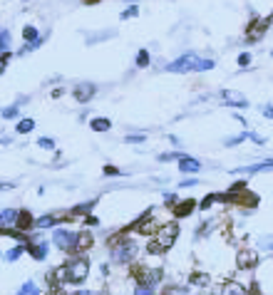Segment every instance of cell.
Returning <instances> with one entry per match:
<instances>
[{
  "label": "cell",
  "instance_id": "6da1fadb",
  "mask_svg": "<svg viewBox=\"0 0 273 295\" xmlns=\"http://www.w3.org/2000/svg\"><path fill=\"white\" fill-rule=\"evenodd\" d=\"M87 273H90V265L85 258H80V261H72L67 265H62L55 270V278H60V283H75L80 285L82 280L87 278Z\"/></svg>",
  "mask_w": 273,
  "mask_h": 295
},
{
  "label": "cell",
  "instance_id": "7a4b0ae2",
  "mask_svg": "<svg viewBox=\"0 0 273 295\" xmlns=\"http://www.w3.org/2000/svg\"><path fill=\"white\" fill-rule=\"evenodd\" d=\"M177 236H179V223H164V226H159V233L152 241L149 253H161L164 248H169L177 241Z\"/></svg>",
  "mask_w": 273,
  "mask_h": 295
},
{
  "label": "cell",
  "instance_id": "3957f363",
  "mask_svg": "<svg viewBox=\"0 0 273 295\" xmlns=\"http://www.w3.org/2000/svg\"><path fill=\"white\" fill-rule=\"evenodd\" d=\"M199 62H201V57H199V55L189 52V55H181L179 60L169 62V65H166L164 70H166V72H196Z\"/></svg>",
  "mask_w": 273,
  "mask_h": 295
},
{
  "label": "cell",
  "instance_id": "277c9868",
  "mask_svg": "<svg viewBox=\"0 0 273 295\" xmlns=\"http://www.w3.org/2000/svg\"><path fill=\"white\" fill-rule=\"evenodd\" d=\"M268 23H271V17H254L251 20V25L246 28V40L248 42H256V40H261L263 35H266V30H268Z\"/></svg>",
  "mask_w": 273,
  "mask_h": 295
},
{
  "label": "cell",
  "instance_id": "5b68a950",
  "mask_svg": "<svg viewBox=\"0 0 273 295\" xmlns=\"http://www.w3.org/2000/svg\"><path fill=\"white\" fill-rule=\"evenodd\" d=\"M134 253H137V246L129 243V241H124V243L114 246V261L117 263H129L134 258Z\"/></svg>",
  "mask_w": 273,
  "mask_h": 295
},
{
  "label": "cell",
  "instance_id": "8992f818",
  "mask_svg": "<svg viewBox=\"0 0 273 295\" xmlns=\"http://www.w3.org/2000/svg\"><path fill=\"white\" fill-rule=\"evenodd\" d=\"M221 99L226 102V104H231V107H248V99L241 94V92H236V90H224L221 92Z\"/></svg>",
  "mask_w": 273,
  "mask_h": 295
},
{
  "label": "cell",
  "instance_id": "52a82bcc",
  "mask_svg": "<svg viewBox=\"0 0 273 295\" xmlns=\"http://www.w3.org/2000/svg\"><path fill=\"white\" fill-rule=\"evenodd\" d=\"M95 92H97L95 84L82 82V84H77V87H75V99H77L80 104H85V102H90V99H92V94H95Z\"/></svg>",
  "mask_w": 273,
  "mask_h": 295
},
{
  "label": "cell",
  "instance_id": "ba28073f",
  "mask_svg": "<svg viewBox=\"0 0 273 295\" xmlns=\"http://www.w3.org/2000/svg\"><path fill=\"white\" fill-rule=\"evenodd\" d=\"M55 243L60 248H72V246H77V236L70 233V231H65V228H57L55 231Z\"/></svg>",
  "mask_w": 273,
  "mask_h": 295
},
{
  "label": "cell",
  "instance_id": "9c48e42d",
  "mask_svg": "<svg viewBox=\"0 0 273 295\" xmlns=\"http://www.w3.org/2000/svg\"><path fill=\"white\" fill-rule=\"evenodd\" d=\"M179 171L181 174H199L201 171V164L196 159H192V156H181L179 159Z\"/></svg>",
  "mask_w": 273,
  "mask_h": 295
},
{
  "label": "cell",
  "instance_id": "30bf717a",
  "mask_svg": "<svg viewBox=\"0 0 273 295\" xmlns=\"http://www.w3.org/2000/svg\"><path fill=\"white\" fill-rule=\"evenodd\" d=\"M273 169V159H266L261 164H254V166H246V169H236V174H258V171H271Z\"/></svg>",
  "mask_w": 273,
  "mask_h": 295
},
{
  "label": "cell",
  "instance_id": "8fae6325",
  "mask_svg": "<svg viewBox=\"0 0 273 295\" xmlns=\"http://www.w3.org/2000/svg\"><path fill=\"white\" fill-rule=\"evenodd\" d=\"M236 261H239V268H254L258 263V256H256L254 250H241Z\"/></svg>",
  "mask_w": 273,
  "mask_h": 295
},
{
  "label": "cell",
  "instance_id": "7c38bea8",
  "mask_svg": "<svg viewBox=\"0 0 273 295\" xmlns=\"http://www.w3.org/2000/svg\"><path fill=\"white\" fill-rule=\"evenodd\" d=\"M194 206H196V201L194 199H186V201H179V203H174V216H189L194 211Z\"/></svg>",
  "mask_w": 273,
  "mask_h": 295
},
{
  "label": "cell",
  "instance_id": "4fadbf2b",
  "mask_svg": "<svg viewBox=\"0 0 273 295\" xmlns=\"http://www.w3.org/2000/svg\"><path fill=\"white\" fill-rule=\"evenodd\" d=\"M28 250H30V256L35 258V261H45L48 258V243H30L28 246Z\"/></svg>",
  "mask_w": 273,
  "mask_h": 295
},
{
  "label": "cell",
  "instance_id": "5bb4252c",
  "mask_svg": "<svg viewBox=\"0 0 273 295\" xmlns=\"http://www.w3.org/2000/svg\"><path fill=\"white\" fill-rule=\"evenodd\" d=\"M20 231H28V228H32L35 223H32V214H30V211H20V214H17V223H15Z\"/></svg>",
  "mask_w": 273,
  "mask_h": 295
},
{
  "label": "cell",
  "instance_id": "9a60e30c",
  "mask_svg": "<svg viewBox=\"0 0 273 295\" xmlns=\"http://www.w3.org/2000/svg\"><path fill=\"white\" fill-rule=\"evenodd\" d=\"M90 126H92L95 132H107L110 126H112V122H110L107 117H95V119L90 122Z\"/></svg>",
  "mask_w": 273,
  "mask_h": 295
},
{
  "label": "cell",
  "instance_id": "2e32d148",
  "mask_svg": "<svg viewBox=\"0 0 273 295\" xmlns=\"http://www.w3.org/2000/svg\"><path fill=\"white\" fill-rule=\"evenodd\" d=\"M17 214H20V211L5 208L3 214H0V221H3V226H13V223H17Z\"/></svg>",
  "mask_w": 273,
  "mask_h": 295
},
{
  "label": "cell",
  "instance_id": "e0dca14e",
  "mask_svg": "<svg viewBox=\"0 0 273 295\" xmlns=\"http://www.w3.org/2000/svg\"><path fill=\"white\" fill-rule=\"evenodd\" d=\"M25 248H28V243H20L17 248H13V250H8V253H5V261H8V263H13V261H17V258H20V256H23V253H25Z\"/></svg>",
  "mask_w": 273,
  "mask_h": 295
},
{
  "label": "cell",
  "instance_id": "ac0fdd59",
  "mask_svg": "<svg viewBox=\"0 0 273 295\" xmlns=\"http://www.w3.org/2000/svg\"><path fill=\"white\" fill-rule=\"evenodd\" d=\"M90 246H92V236L87 233V231H82V233L77 236V246H75V248H77V250H85V248H90Z\"/></svg>",
  "mask_w": 273,
  "mask_h": 295
},
{
  "label": "cell",
  "instance_id": "d6986e66",
  "mask_svg": "<svg viewBox=\"0 0 273 295\" xmlns=\"http://www.w3.org/2000/svg\"><path fill=\"white\" fill-rule=\"evenodd\" d=\"M15 129H17L20 134H28V132H32V129H35V122H32V119H20Z\"/></svg>",
  "mask_w": 273,
  "mask_h": 295
},
{
  "label": "cell",
  "instance_id": "ffe728a7",
  "mask_svg": "<svg viewBox=\"0 0 273 295\" xmlns=\"http://www.w3.org/2000/svg\"><path fill=\"white\" fill-rule=\"evenodd\" d=\"M95 206V201H87V203H82V206H75L72 208V216H82V214H90Z\"/></svg>",
  "mask_w": 273,
  "mask_h": 295
},
{
  "label": "cell",
  "instance_id": "44dd1931",
  "mask_svg": "<svg viewBox=\"0 0 273 295\" xmlns=\"http://www.w3.org/2000/svg\"><path fill=\"white\" fill-rule=\"evenodd\" d=\"M17 295H40V290H37V285H35V283H25L23 288L17 290Z\"/></svg>",
  "mask_w": 273,
  "mask_h": 295
},
{
  "label": "cell",
  "instance_id": "7402d4cb",
  "mask_svg": "<svg viewBox=\"0 0 273 295\" xmlns=\"http://www.w3.org/2000/svg\"><path fill=\"white\" fill-rule=\"evenodd\" d=\"M137 67H149V52H146V50L137 52Z\"/></svg>",
  "mask_w": 273,
  "mask_h": 295
},
{
  "label": "cell",
  "instance_id": "603a6c76",
  "mask_svg": "<svg viewBox=\"0 0 273 295\" xmlns=\"http://www.w3.org/2000/svg\"><path fill=\"white\" fill-rule=\"evenodd\" d=\"M23 37H25L28 42H35L40 35H37V30H35L32 25H25V28H23Z\"/></svg>",
  "mask_w": 273,
  "mask_h": 295
},
{
  "label": "cell",
  "instance_id": "cb8c5ba5",
  "mask_svg": "<svg viewBox=\"0 0 273 295\" xmlns=\"http://www.w3.org/2000/svg\"><path fill=\"white\" fill-rule=\"evenodd\" d=\"M137 13H139V5H129L127 10H122V13H119V20H129V17H134Z\"/></svg>",
  "mask_w": 273,
  "mask_h": 295
},
{
  "label": "cell",
  "instance_id": "d4e9b609",
  "mask_svg": "<svg viewBox=\"0 0 273 295\" xmlns=\"http://www.w3.org/2000/svg\"><path fill=\"white\" fill-rule=\"evenodd\" d=\"M226 295H246V290H243L239 283H228V288H226Z\"/></svg>",
  "mask_w": 273,
  "mask_h": 295
},
{
  "label": "cell",
  "instance_id": "484cf974",
  "mask_svg": "<svg viewBox=\"0 0 273 295\" xmlns=\"http://www.w3.org/2000/svg\"><path fill=\"white\" fill-rule=\"evenodd\" d=\"M246 139H251V134H239V137H231V139H226V146H236V144H241V141H246Z\"/></svg>",
  "mask_w": 273,
  "mask_h": 295
},
{
  "label": "cell",
  "instance_id": "4316f807",
  "mask_svg": "<svg viewBox=\"0 0 273 295\" xmlns=\"http://www.w3.org/2000/svg\"><path fill=\"white\" fill-rule=\"evenodd\" d=\"M214 67H216V62H214V60H204V57H201L199 67H196V72H204V70H214Z\"/></svg>",
  "mask_w": 273,
  "mask_h": 295
},
{
  "label": "cell",
  "instance_id": "83f0119b",
  "mask_svg": "<svg viewBox=\"0 0 273 295\" xmlns=\"http://www.w3.org/2000/svg\"><path fill=\"white\" fill-rule=\"evenodd\" d=\"M0 47H3V52L10 47V30H3V32H0Z\"/></svg>",
  "mask_w": 273,
  "mask_h": 295
},
{
  "label": "cell",
  "instance_id": "f1b7e54d",
  "mask_svg": "<svg viewBox=\"0 0 273 295\" xmlns=\"http://www.w3.org/2000/svg\"><path fill=\"white\" fill-rule=\"evenodd\" d=\"M52 223H55V218H52V216H40V218L35 221V226H40V228H50Z\"/></svg>",
  "mask_w": 273,
  "mask_h": 295
},
{
  "label": "cell",
  "instance_id": "f546056e",
  "mask_svg": "<svg viewBox=\"0 0 273 295\" xmlns=\"http://www.w3.org/2000/svg\"><path fill=\"white\" fill-rule=\"evenodd\" d=\"M37 146H43V149H55V141L50 137H40L37 139Z\"/></svg>",
  "mask_w": 273,
  "mask_h": 295
},
{
  "label": "cell",
  "instance_id": "4dcf8cb0",
  "mask_svg": "<svg viewBox=\"0 0 273 295\" xmlns=\"http://www.w3.org/2000/svg\"><path fill=\"white\" fill-rule=\"evenodd\" d=\"M184 154L179 152H166V154H159V161H172V159H181Z\"/></svg>",
  "mask_w": 273,
  "mask_h": 295
},
{
  "label": "cell",
  "instance_id": "1f68e13d",
  "mask_svg": "<svg viewBox=\"0 0 273 295\" xmlns=\"http://www.w3.org/2000/svg\"><path fill=\"white\" fill-rule=\"evenodd\" d=\"M17 117V104H13V107L3 109V119H15Z\"/></svg>",
  "mask_w": 273,
  "mask_h": 295
},
{
  "label": "cell",
  "instance_id": "d6a6232c",
  "mask_svg": "<svg viewBox=\"0 0 273 295\" xmlns=\"http://www.w3.org/2000/svg\"><path fill=\"white\" fill-rule=\"evenodd\" d=\"M251 65V55L248 52H241L239 55V67H248Z\"/></svg>",
  "mask_w": 273,
  "mask_h": 295
},
{
  "label": "cell",
  "instance_id": "836d02e7",
  "mask_svg": "<svg viewBox=\"0 0 273 295\" xmlns=\"http://www.w3.org/2000/svg\"><path fill=\"white\" fill-rule=\"evenodd\" d=\"M216 199H219V194H211V196H206V199H204V201H201L199 206H201V208H209V206H211V203H214Z\"/></svg>",
  "mask_w": 273,
  "mask_h": 295
},
{
  "label": "cell",
  "instance_id": "e575fe53",
  "mask_svg": "<svg viewBox=\"0 0 273 295\" xmlns=\"http://www.w3.org/2000/svg\"><path fill=\"white\" fill-rule=\"evenodd\" d=\"M261 246H263L266 250H273V236H266V238H261Z\"/></svg>",
  "mask_w": 273,
  "mask_h": 295
},
{
  "label": "cell",
  "instance_id": "d590c367",
  "mask_svg": "<svg viewBox=\"0 0 273 295\" xmlns=\"http://www.w3.org/2000/svg\"><path fill=\"white\" fill-rule=\"evenodd\" d=\"M104 174H107V176H119L122 171H119L117 166H104Z\"/></svg>",
  "mask_w": 273,
  "mask_h": 295
},
{
  "label": "cell",
  "instance_id": "8d00e7d4",
  "mask_svg": "<svg viewBox=\"0 0 273 295\" xmlns=\"http://www.w3.org/2000/svg\"><path fill=\"white\" fill-rule=\"evenodd\" d=\"M261 114L268 117V119H273V107H271V104H263V107H261Z\"/></svg>",
  "mask_w": 273,
  "mask_h": 295
},
{
  "label": "cell",
  "instance_id": "74e56055",
  "mask_svg": "<svg viewBox=\"0 0 273 295\" xmlns=\"http://www.w3.org/2000/svg\"><path fill=\"white\" fill-rule=\"evenodd\" d=\"M137 295H152V288L149 285H139L137 288Z\"/></svg>",
  "mask_w": 273,
  "mask_h": 295
},
{
  "label": "cell",
  "instance_id": "f35d334b",
  "mask_svg": "<svg viewBox=\"0 0 273 295\" xmlns=\"http://www.w3.org/2000/svg\"><path fill=\"white\" fill-rule=\"evenodd\" d=\"M127 141H144V134H132L127 137Z\"/></svg>",
  "mask_w": 273,
  "mask_h": 295
},
{
  "label": "cell",
  "instance_id": "ab89813d",
  "mask_svg": "<svg viewBox=\"0 0 273 295\" xmlns=\"http://www.w3.org/2000/svg\"><path fill=\"white\" fill-rule=\"evenodd\" d=\"M75 295H92V293H82V290H80V293H75Z\"/></svg>",
  "mask_w": 273,
  "mask_h": 295
},
{
  "label": "cell",
  "instance_id": "60d3db41",
  "mask_svg": "<svg viewBox=\"0 0 273 295\" xmlns=\"http://www.w3.org/2000/svg\"><path fill=\"white\" fill-rule=\"evenodd\" d=\"M161 295H172V293H169V290H166V293H161Z\"/></svg>",
  "mask_w": 273,
  "mask_h": 295
},
{
  "label": "cell",
  "instance_id": "b9f144b4",
  "mask_svg": "<svg viewBox=\"0 0 273 295\" xmlns=\"http://www.w3.org/2000/svg\"><path fill=\"white\" fill-rule=\"evenodd\" d=\"M87 3H95V0H87Z\"/></svg>",
  "mask_w": 273,
  "mask_h": 295
},
{
  "label": "cell",
  "instance_id": "7bdbcfd3",
  "mask_svg": "<svg viewBox=\"0 0 273 295\" xmlns=\"http://www.w3.org/2000/svg\"><path fill=\"white\" fill-rule=\"evenodd\" d=\"M271 55H273V52H271Z\"/></svg>",
  "mask_w": 273,
  "mask_h": 295
}]
</instances>
